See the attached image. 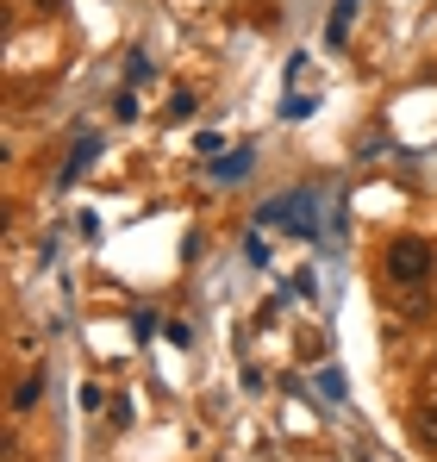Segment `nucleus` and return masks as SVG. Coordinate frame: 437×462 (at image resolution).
I'll use <instances>...</instances> for the list:
<instances>
[{"mask_svg": "<svg viewBox=\"0 0 437 462\" xmlns=\"http://www.w3.org/2000/svg\"><path fill=\"white\" fill-rule=\"evenodd\" d=\"M432 244H425V237H394V244H387V275H394V282H400V288H425V282H432Z\"/></svg>", "mask_w": 437, "mask_h": 462, "instance_id": "1", "label": "nucleus"}, {"mask_svg": "<svg viewBox=\"0 0 437 462\" xmlns=\"http://www.w3.org/2000/svg\"><path fill=\"white\" fill-rule=\"evenodd\" d=\"M94 156H100V138H81V144L70 151V162H63V181H75V175H81V169H88Z\"/></svg>", "mask_w": 437, "mask_h": 462, "instance_id": "2", "label": "nucleus"}, {"mask_svg": "<svg viewBox=\"0 0 437 462\" xmlns=\"http://www.w3.org/2000/svg\"><path fill=\"white\" fill-rule=\"evenodd\" d=\"M38 400H44V375H25V382L13 387V412H32Z\"/></svg>", "mask_w": 437, "mask_h": 462, "instance_id": "3", "label": "nucleus"}, {"mask_svg": "<svg viewBox=\"0 0 437 462\" xmlns=\"http://www.w3.org/2000/svg\"><path fill=\"white\" fill-rule=\"evenodd\" d=\"M250 162H256V156H250V144H244L237 156H218V162H213V175H218V181H231V175H250Z\"/></svg>", "mask_w": 437, "mask_h": 462, "instance_id": "4", "label": "nucleus"}, {"mask_svg": "<svg viewBox=\"0 0 437 462\" xmlns=\"http://www.w3.org/2000/svg\"><path fill=\"white\" fill-rule=\"evenodd\" d=\"M350 19H357V0H338V6H331V25H325V32H331V44H344Z\"/></svg>", "mask_w": 437, "mask_h": 462, "instance_id": "5", "label": "nucleus"}, {"mask_svg": "<svg viewBox=\"0 0 437 462\" xmlns=\"http://www.w3.org/2000/svg\"><path fill=\"white\" fill-rule=\"evenodd\" d=\"M126 81H150V57H144V51L126 57Z\"/></svg>", "mask_w": 437, "mask_h": 462, "instance_id": "6", "label": "nucleus"}, {"mask_svg": "<svg viewBox=\"0 0 437 462\" xmlns=\"http://www.w3.org/2000/svg\"><path fill=\"white\" fill-rule=\"evenodd\" d=\"M419 438L437 450V406H425V412H419Z\"/></svg>", "mask_w": 437, "mask_h": 462, "instance_id": "7", "label": "nucleus"}, {"mask_svg": "<svg viewBox=\"0 0 437 462\" xmlns=\"http://www.w3.org/2000/svg\"><path fill=\"white\" fill-rule=\"evenodd\" d=\"M306 113H312V100H306V94H293L288 106H282V119H306Z\"/></svg>", "mask_w": 437, "mask_h": 462, "instance_id": "8", "label": "nucleus"}, {"mask_svg": "<svg viewBox=\"0 0 437 462\" xmlns=\"http://www.w3.org/2000/svg\"><path fill=\"white\" fill-rule=\"evenodd\" d=\"M38 6H51V13H57V6H63V0H38Z\"/></svg>", "mask_w": 437, "mask_h": 462, "instance_id": "9", "label": "nucleus"}]
</instances>
